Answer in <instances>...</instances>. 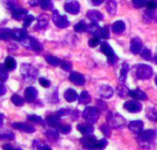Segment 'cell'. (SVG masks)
<instances>
[{
    "mask_svg": "<svg viewBox=\"0 0 157 150\" xmlns=\"http://www.w3.org/2000/svg\"><path fill=\"white\" fill-rule=\"evenodd\" d=\"M156 137V133L155 130H143L138 136H137V141L141 148L148 149L152 146V144L155 141V138Z\"/></svg>",
    "mask_w": 157,
    "mask_h": 150,
    "instance_id": "cell-1",
    "label": "cell"
},
{
    "mask_svg": "<svg viewBox=\"0 0 157 150\" xmlns=\"http://www.w3.org/2000/svg\"><path fill=\"white\" fill-rule=\"evenodd\" d=\"M20 73H21L23 80L26 82H33L39 74V71L34 66L29 63H24L21 66Z\"/></svg>",
    "mask_w": 157,
    "mask_h": 150,
    "instance_id": "cell-2",
    "label": "cell"
},
{
    "mask_svg": "<svg viewBox=\"0 0 157 150\" xmlns=\"http://www.w3.org/2000/svg\"><path fill=\"white\" fill-rule=\"evenodd\" d=\"M134 76L139 80H148L153 76V69L147 64H137L133 66Z\"/></svg>",
    "mask_w": 157,
    "mask_h": 150,
    "instance_id": "cell-3",
    "label": "cell"
},
{
    "mask_svg": "<svg viewBox=\"0 0 157 150\" xmlns=\"http://www.w3.org/2000/svg\"><path fill=\"white\" fill-rule=\"evenodd\" d=\"M108 124L114 129H121L126 126V120L118 113H109L108 116Z\"/></svg>",
    "mask_w": 157,
    "mask_h": 150,
    "instance_id": "cell-4",
    "label": "cell"
},
{
    "mask_svg": "<svg viewBox=\"0 0 157 150\" xmlns=\"http://www.w3.org/2000/svg\"><path fill=\"white\" fill-rule=\"evenodd\" d=\"M83 117L87 121V123L95 124L99 118V110L96 107L88 106L84 110Z\"/></svg>",
    "mask_w": 157,
    "mask_h": 150,
    "instance_id": "cell-5",
    "label": "cell"
},
{
    "mask_svg": "<svg viewBox=\"0 0 157 150\" xmlns=\"http://www.w3.org/2000/svg\"><path fill=\"white\" fill-rule=\"evenodd\" d=\"M52 19L54 25L56 27H58L59 28H65V27H69V25H70V21L67 19V17L65 16L60 15L59 12L55 9L52 10Z\"/></svg>",
    "mask_w": 157,
    "mask_h": 150,
    "instance_id": "cell-6",
    "label": "cell"
},
{
    "mask_svg": "<svg viewBox=\"0 0 157 150\" xmlns=\"http://www.w3.org/2000/svg\"><path fill=\"white\" fill-rule=\"evenodd\" d=\"M100 50L108 57V61L110 64H115L118 61V57L116 56L113 49L108 42H102L100 45Z\"/></svg>",
    "mask_w": 157,
    "mask_h": 150,
    "instance_id": "cell-7",
    "label": "cell"
},
{
    "mask_svg": "<svg viewBox=\"0 0 157 150\" xmlns=\"http://www.w3.org/2000/svg\"><path fill=\"white\" fill-rule=\"evenodd\" d=\"M23 47H25L26 49H32L36 52H40L42 50V46L41 44L37 40L35 39L33 37H30V36H28L23 41H21Z\"/></svg>",
    "mask_w": 157,
    "mask_h": 150,
    "instance_id": "cell-8",
    "label": "cell"
},
{
    "mask_svg": "<svg viewBox=\"0 0 157 150\" xmlns=\"http://www.w3.org/2000/svg\"><path fill=\"white\" fill-rule=\"evenodd\" d=\"M97 138L94 136L88 135L80 139V143L83 146V148L86 150H96V146H97Z\"/></svg>",
    "mask_w": 157,
    "mask_h": 150,
    "instance_id": "cell-9",
    "label": "cell"
},
{
    "mask_svg": "<svg viewBox=\"0 0 157 150\" xmlns=\"http://www.w3.org/2000/svg\"><path fill=\"white\" fill-rule=\"evenodd\" d=\"M63 7L66 12H68L69 14H72V15H76L80 11V4L76 0L66 1Z\"/></svg>",
    "mask_w": 157,
    "mask_h": 150,
    "instance_id": "cell-10",
    "label": "cell"
},
{
    "mask_svg": "<svg viewBox=\"0 0 157 150\" xmlns=\"http://www.w3.org/2000/svg\"><path fill=\"white\" fill-rule=\"evenodd\" d=\"M28 37V31L24 28H14L11 30V38L17 41H23Z\"/></svg>",
    "mask_w": 157,
    "mask_h": 150,
    "instance_id": "cell-11",
    "label": "cell"
},
{
    "mask_svg": "<svg viewBox=\"0 0 157 150\" xmlns=\"http://www.w3.org/2000/svg\"><path fill=\"white\" fill-rule=\"evenodd\" d=\"M124 108L130 113H139L142 110V104L135 100L128 101L124 104Z\"/></svg>",
    "mask_w": 157,
    "mask_h": 150,
    "instance_id": "cell-12",
    "label": "cell"
},
{
    "mask_svg": "<svg viewBox=\"0 0 157 150\" xmlns=\"http://www.w3.org/2000/svg\"><path fill=\"white\" fill-rule=\"evenodd\" d=\"M12 127L15 129H17L19 131L25 132V133H29V134H32L35 132V127L29 124H26V123H14L12 124Z\"/></svg>",
    "mask_w": 157,
    "mask_h": 150,
    "instance_id": "cell-13",
    "label": "cell"
},
{
    "mask_svg": "<svg viewBox=\"0 0 157 150\" xmlns=\"http://www.w3.org/2000/svg\"><path fill=\"white\" fill-rule=\"evenodd\" d=\"M69 80L74 84L78 85V86H82L86 83V79H85L84 75L79 72H75V71L71 72V74L69 75Z\"/></svg>",
    "mask_w": 157,
    "mask_h": 150,
    "instance_id": "cell-14",
    "label": "cell"
},
{
    "mask_svg": "<svg viewBox=\"0 0 157 150\" xmlns=\"http://www.w3.org/2000/svg\"><path fill=\"white\" fill-rule=\"evenodd\" d=\"M128 126H129V129L133 134H135L136 136H138L144 130V122L143 121L137 120V121H132V122H130V124H129Z\"/></svg>",
    "mask_w": 157,
    "mask_h": 150,
    "instance_id": "cell-15",
    "label": "cell"
},
{
    "mask_svg": "<svg viewBox=\"0 0 157 150\" xmlns=\"http://www.w3.org/2000/svg\"><path fill=\"white\" fill-rule=\"evenodd\" d=\"M98 93H99V95L102 98H104V99H109V98H111L113 96L114 91H113V89L109 85L104 84V85H101L99 87Z\"/></svg>",
    "mask_w": 157,
    "mask_h": 150,
    "instance_id": "cell-16",
    "label": "cell"
},
{
    "mask_svg": "<svg viewBox=\"0 0 157 150\" xmlns=\"http://www.w3.org/2000/svg\"><path fill=\"white\" fill-rule=\"evenodd\" d=\"M49 24V16L48 15H40L38 17H37V24L36 26L34 27V29H37V30H40V29H44L47 27Z\"/></svg>",
    "mask_w": 157,
    "mask_h": 150,
    "instance_id": "cell-17",
    "label": "cell"
},
{
    "mask_svg": "<svg viewBox=\"0 0 157 150\" xmlns=\"http://www.w3.org/2000/svg\"><path fill=\"white\" fill-rule=\"evenodd\" d=\"M37 95H38V91L36 90V88H34L32 86L27 87L24 92V97L28 103H32L36 99Z\"/></svg>",
    "mask_w": 157,
    "mask_h": 150,
    "instance_id": "cell-18",
    "label": "cell"
},
{
    "mask_svg": "<svg viewBox=\"0 0 157 150\" xmlns=\"http://www.w3.org/2000/svg\"><path fill=\"white\" fill-rule=\"evenodd\" d=\"M47 125L52 128H59L61 126V118L57 115H48L45 119Z\"/></svg>",
    "mask_w": 157,
    "mask_h": 150,
    "instance_id": "cell-19",
    "label": "cell"
},
{
    "mask_svg": "<svg viewBox=\"0 0 157 150\" xmlns=\"http://www.w3.org/2000/svg\"><path fill=\"white\" fill-rule=\"evenodd\" d=\"M77 130L84 136L91 135L94 132V126L90 123H85V124H79L76 126Z\"/></svg>",
    "mask_w": 157,
    "mask_h": 150,
    "instance_id": "cell-20",
    "label": "cell"
},
{
    "mask_svg": "<svg viewBox=\"0 0 157 150\" xmlns=\"http://www.w3.org/2000/svg\"><path fill=\"white\" fill-rule=\"evenodd\" d=\"M92 35L94 37H97L98 38H103V39H107L109 38V31L108 30L107 27H101L100 26H98L92 33Z\"/></svg>",
    "mask_w": 157,
    "mask_h": 150,
    "instance_id": "cell-21",
    "label": "cell"
},
{
    "mask_svg": "<svg viewBox=\"0 0 157 150\" xmlns=\"http://www.w3.org/2000/svg\"><path fill=\"white\" fill-rule=\"evenodd\" d=\"M143 49V41L139 38H134L131 41V51L133 54H138L142 51Z\"/></svg>",
    "mask_w": 157,
    "mask_h": 150,
    "instance_id": "cell-22",
    "label": "cell"
},
{
    "mask_svg": "<svg viewBox=\"0 0 157 150\" xmlns=\"http://www.w3.org/2000/svg\"><path fill=\"white\" fill-rule=\"evenodd\" d=\"M87 18H89L92 22H98L101 21L104 18V16L101 12L98 10H89L86 13Z\"/></svg>",
    "mask_w": 157,
    "mask_h": 150,
    "instance_id": "cell-23",
    "label": "cell"
},
{
    "mask_svg": "<svg viewBox=\"0 0 157 150\" xmlns=\"http://www.w3.org/2000/svg\"><path fill=\"white\" fill-rule=\"evenodd\" d=\"M129 96H131L132 98H133L135 100H142V101L147 100V94L140 89H135V90L130 91Z\"/></svg>",
    "mask_w": 157,
    "mask_h": 150,
    "instance_id": "cell-24",
    "label": "cell"
},
{
    "mask_svg": "<svg viewBox=\"0 0 157 150\" xmlns=\"http://www.w3.org/2000/svg\"><path fill=\"white\" fill-rule=\"evenodd\" d=\"M63 96H64V99H65L67 102H69V103H72V102L76 101V100L78 99V97H79L78 94H77V93H76L74 89H71V88L67 89V90L64 92Z\"/></svg>",
    "mask_w": 157,
    "mask_h": 150,
    "instance_id": "cell-25",
    "label": "cell"
},
{
    "mask_svg": "<svg viewBox=\"0 0 157 150\" xmlns=\"http://www.w3.org/2000/svg\"><path fill=\"white\" fill-rule=\"evenodd\" d=\"M28 15V10L25 8H16L12 11V17L16 20H21Z\"/></svg>",
    "mask_w": 157,
    "mask_h": 150,
    "instance_id": "cell-26",
    "label": "cell"
},
{
    "mask_svg": "<svg viewBox=\"0 0 157 150\" xmlns=\"http://www.w3.org/2000/svg\"><path fill=\"white\" fill-rule=\"evenodd\" d=\"M143 18L145 22L150 23V22H157V14L155 12V10H150L148 9L147 11L144 12Z\"/></svg>",
    "mask_w": 157,
    "mask_h": 150,
    "instance_id": "cell-27",
    "label": "cell"
},
{
    "mask_svg": "<svg viewBox=\"0 0 157 150\" xmlns=\"http://www.w3.org/2000/svg\"><path fill=\"white\" fill-rule=\"evenodd\" d=\"M129 64L127 62H123L122 65H121V71H120V78H119V81L122 83H124L126 82V79H127V75H128V72H129Z\"/></svg>",
    "mask_w": 157,
    "mask_h": 150,
    "instance_id": "cell-28",
    "label": "cell"
},
{
    "mask_svg": "<svg viewBox=\"0 0 157 150\" xmlns=\"http://www.w3.org/2000/svg\"><path fill=\"white\" fill-rule=\"evenodd\" d=\"M125 28H126L125 23L123 21H121V20H118V21L114 22L113 25H112V30L116 34H121V33H123L124 30H125Z\"/></svg>",
    "mask_w": 157,
    "mask_h": 150,
    "instance_id": "cell-29",
    "label": "cell"
},
{
    "mask_svg": "<svg viewBox=\"0 0 157 150\" xmlns=\"http://www.w3.org/2000/svg\"><path fill=\"white\" fill-rule=\"evenodd\" d=\"M117 93L120 97L125 98L130 94V89L126 85H124V83L121 82L117 86Z\"/></svg>",
    "mask_w": 157,
    "mask_h": 150,
    "instance_id": "cell-30",
    "label": "cell"
},
{
    "mask_svg": "<svg viewBox=\"0 0 157 150\" xmlns=\"http://www.w3.org/2000/svg\"><path fill=\"white\" fill-rule=\"evenodd\" d=\"M5 66L6 68L8 70V71H13L16 69L17 67V61L15 60V58L11 57V56H8L5 59Z\"/></svg>",
    "mask_w": 157,
    "mask_h": 150,
    "instance_id": "cell-31",
    "label": "cell"
},
{
    "mask_svg": "<svg viewBox=\"0 0 157 150\" xmlns=\"http://www.w3.org/2000/svg\"><path fill=\"white\" fill-rule=\"evenodd\" d=\"M106 8L110 15H115L117 12V3L115 0H107Z\"/></svg>",
    "mask_w": 157,
    "mask_h": 150,
    "instance_id": "cell-32",
    "label": "cell"
},
{
    "mask_svg": "<svg viewBox=\"0 0 157 150\" xmlns=\"http://www.w3.org/2000/svg\"><path fill=\"white\" fill-rule=\"evenodd\" d=\"M78 100H79V103L81 104H88L91 102V96L88 93V92L84 91L81 93L80 96L78 97Z\"/></svg>",
    "mask_w": 157,
    "mask_h": 150,
    "instance_id": "cell-33",
    "label": "cell"
},
{
    "mask_svg": "<svg viewBox=\"0 0 157 150\" xmlns=\"http://www.w3.org/2000/svg\"><path fill=\"white\" fill-rule=\"evenodd\" d=\"M45 135H46L47 138L49 140L52 141V142H54V141H56V140L59 139V133L55 129H50V130H48L45 133Z\"/></svg>",
    "mask_w": 157,
    "mask_h": 150,
    "instance_id": "cell-34",
    "label": "cell"
},
{
    "mask_svg": "<svg viewBox=\"0 0 157 150\" xmlns=\"http://www.w3.org/2000/svg\"><path fill=\"white\" fill-rule=\"evenodd\" d=\"M45 60H46V61H47L50 65H52V66H60L61 61H62V60H60L59 58L54 57V56H51V55L46 56V57H45Z\"/></svg>",
    "mask_w": 157,
    "mask_h": 150,
    "instance_id": "cell-35",
    "label": "cell"
},
{
    "mask_svg": "<svg viewBox=\"0 0 157 150\" xmlns=\"http://www.w3.org/2000/svg\"><path fill=\"white\" fill-rule=\"evenodd\" d=\"M8 70L6 68L5 64H0V82H5L8 79Z\"/></svg>",
    "mask_w": 157,
    "mask_h": 150,
    "instance_id": "cell-36",
    "label": "cell"
},
{
    "mask_svg": "<svg viewBox=\"0 0 157 150\" xmlns=\"http://www.w3.org/2000/svg\"><path fill=\"white\" fill-rule=\"evenodd\" d=\"M146 117L153 122H157V109L148 108L146 111Z\"/></svg>",
    "mask_w": 157,
    "mask_h": 150,
    "instance_id": "cell-37",
    "label": "cell"
},
{
    "mask_svg": "<svg viewBox=\"0 0 157 150\" xmlns=\"http://www.w3.org/2000/svg\"><path fill=\"white\" fill-rule=\"evenodd\" d=\"M11 38V29L9 28H0V39L8 40Z\"/></svg>",
    "mask_w": 157,
    "mask_h": 150,
    "instance_id": "cell-38",
    "label": "cell"
},
{
    "mask_svg": "<svg viewBox=\"0 0 157 150\" xmlns=\"http://www.w3.org/2000/svg\"><path fill=\"white\" fill-rule=\"evenodd\" d=\"M74 28H75V32H84V31H86L87 25L86 24L85 21L81 20V21H79L78 23H76L75 25Z\"/></svg>",
    "mask_w": 157,
    "mask_h": 150,
    "instance_id": "cell-39",
    "label": "cell"
},
{
    "mask_svg": "<svg viewBox=\"0 0 157 150\" xmlns=\"http://www.w3.org/2000/svg\"><path fill=\"white\" fill-rule=\"evenodd\" d=\"M11 102L14 104V105L16 106H22L24 104V100L17 93H14L11 96Z\"/></svg>",
    "mask_w": 157,
    "mask_h": 150,
    "instance_id": "cell-40",
    "label": "cell"
},
{
    "mask_svg": "<svg viewBox=\"0 0 157 150\" xmlns=\"http://www.w3.org/2000/svg\"><path fill=\"white\" fill-rule=\"evenodd\" d=\"M27 119L33 124H40V125L44 124V121L42 120V118L39 115H29L27 116Z\"/></svg>",
    "mask_w": 157,
    "mask_h": 150,
    "instance_id": "cell-41",
    "label": "cell"
},
{
    "mask_svg": "<svg viewBox=\"0 0 157 150\" xmlns=\"http://www.w3.org/2000/svg\"><path fill=\"white\" fill-rule=\"evenodd\" d=\"M36 18L32 16V15H27L24 18H23V27L26 28L28 27H29L31 25V23L35 20Z\"/></svg>",
    "mask_w": 157,
    "mask_h": 150,
    "instance_id": "cell-42",
    "label": "cell"
},
{
    "mask_svg": "<svg viewBox=\"0 0 157 150\" xmlns=\"http://www.w3.org/2000/svg\"><path fill=\"white\" fill-rule=\"evenodd\" d=\"M108 146V141L106 138L104 139H100L97 142V146H96V150H103L105 149Z\"/></svg>",
    "mask_w": 157,
    "mask_h": 150,
    "instance_id": "cell-43",
    "label": "cell"
},
{
    "mask_svg": "<svg viewBox=\"0 0 157 150\" xmlns=\"http://www.w3.org/2000/svg\"><path fill=\"white\" fill-rule=\"evenodd\" d=\"M141 56H142V58L144 59L145 60H152V52H151V50L148 49H143Z\"/></svg>",
    "mask_w": 157,
    "mask_h": 150,
    "instance_id": "cell-44",
    "label": "cell"
},
{
    "mask_svg": "<svg viewBox=\"0 0 157 150\" xmlns=\"http://www.w3.org/2000/svg\"><path fill=\"white\" fill-rule=\"evenodd\" d=\"M33 145H34V147L36 148V149L37 150H52V148H51L49 146L40 144V142H39L38 140H35V141L33 142Z\"/></svg>",
    "mask_w": 157,
    "mask_h": 150,
    "instance_id": "cell-45",
    "label": "cell"
},
{
    "mask_svg": "<svg viewBox=\"0 0 157 150\" xmlns=\"http://www.w3.org/2000/svg\"><path fill=\"white\" fill-rule=\"evenodd\" d=\"M100 129H101L102 133H103L106 137H109V136H110L111 131H110V126H109V124H104V125H102L101 127H100Z\"/></svg>",
    "mask_w": 157,
    "mask_h": 150,
    "instance_id": "cell-46",
    "label": "cell"
},
{
    "mask_svg": "<svg viewBox=\"0 0 157 150\" xmlns=\"http://www.w3.org/2000/svg\"><path fill=\"white\" fill-rule=\"evenodd\" d=\"M40 5L42 9H51L52 7V2L51 0H40Z\"/></svg>",
    "mask_w": 157,
    "mask_h": 150,
    "instance_id": "cell-47",
    "label": "cell"
},
{
    "mask_svg": "<svg viewBox=\"0 0 157 150\" xmlns=\"http://www.w3.org/2000/svg\"><path fill=\"white\" fill-rule=\"evenodd\" d=\"M99 43H100V38H97V37L91 38L88 40V45H89V47H91V48L97 47Z\"/></svg>",
    "mask_w": 157,
    "mask_h": 150,
    "instance_id": "cell-48",
    "label": "cell"
},
{
    "mask_svg": "<svg viewBox=\"0 0 157 150\" xmlns=\"http://www.w3.org/2000/svg\"><path fill=\"white\" fill-rule=\"evenodd\" d=\"M59 129H60V131H61L62 134L67 135V134H69V133L71 132L72 127H71V126H69V125H64V126H62V125H61L60 127H59Z\"/></svg>",
    "mask_w": 157,
    "mask_h": 150,
    "instance_id": "cell-49",
    "label": "cell"
},
{
    "mask_svg": "<svg viewBox=\"0 0 157 150\" xmlns=\"http://www.w3.org/2000/svg\"><path fill=\"white\" fill-rule=\"evenodd\" d=\"M147 0H132V4L136 8H142L146 5Z\"/></svg>",
    "mask_w": 157,
    "mask_h": 150,
    "instance_id": "cell-50",
    "label": "cell"
},
{
    "mask_svg": "<svg viewBox=\"0 0 157 150\" xmlns=\"http://www.w3.org/2000/svg\"><path fill=\"white\" fill-rule=\"evenodd\" d=\"M60 66H61V68H62L63 70H64V71H70V70L72 69V64H71V62H69V61H67V60H62Z\"/></svg>",
    "mask_w": 157,
    "mask_h": 150,
    "instance_id": "cell-51",
    "label": "cell"
},
{
    "mask_svg": "<svg viewBox=\"0 0 157 150\" xmlns=\"http://www.w3.org/2000/svg\"><path fill=\"white\" fill-rule=\"evenodd\" d=\"M146 6L150 10H155L157 8V0H147Z\"/></svg>",
    "mask_w": 157,
    "mask_h": 150,
    "instance_id": "cell-52",
    "label": "cell"
},
{
    "mask_svg": "<svg viewBox=\"0 0 157 150\" xmlns=\"http://www.w3.org/2000/svg\"><path fill=\"white\" fill-rule=\"evenodd\" d=\"M39 82H40V84L42 86V87H44V88H48V87H50V85H51V82L49 81V80H47L46 78H40L39 79Z\"/></svg>",
    "mask_w": 157,
    "mask_h": 150,
    "instance_id": "cell-53",
    "label": "cell"
},
{
    "mask_svg": "<svg viewBox=\"0 0 157 150\" xmlns=\"http://www.w3.org/2000/svg\"><path fill=\"white\" fill-rule=\"evenodd\" d=\"M15 138L14 134L12 133H5V134H0V140L2 139H9V140H13Z\"/></svg>",
    "mask_w": 157,
    "mask_h": 150,
    "instance_id": "cell-54",
    "label": "cell"
},
{
    "mask_svg": "<svg viewBox=\"0 0 157 150\" xmlns=\"http://www.w3.org/2000/svg\"><path fill=\"white\" fill-rule=\"evenodd\" d=\"M70 109H68V108H63V109H60L59 111H57L56 112V115H59L60 117L61 116H63V115H68V114H70Z\"/></svg>",
    "mask_w": 157,
    "mask_h": 150,
    "instance_id": "cell-55",
    "label": "cell"
},
{
    "mask_svg": "<svg viewBox=\"0 0 157 150\" xmlns=\"http://www.w3.org/2000/svg\"><path fill=\"white\" fill-rule=\"evenodd\" d=\"M3 150H21L20 148H14L11 145L9 144H6L3 146Z\"/></svg>",
    "mask_w": 157,
    "mask_h": 150,
    "instance_id": "cell-56",
    "label": "cell"
},
{
    "mask_svg": "<svg viewBox=\"0 0 157 150\" xmlns=\"http://www.w3.org/2000/svg\"><path fill=\"white\" fill-rule=\"evenodd\" d=\"M6 93V88L5 87V85H4V84L0 83V96L4 95Z\"/></svg>",
    "mask_w": 157,
    "mask_h": 150,
    "instance_id": "cell-57",
    "label": "cell"
},
{
    "mask_svg": "<svg viewBox=\"0 0 157 150\" xmlns=\"http://www.w3.org/2000/svg\"><path fill=\"white\" fill-rule=\"evenodd\" d=\"M29 4L31 6H36V5H40V0H29Z\"/></svg>",
    "mask_w": 157,
    "mask_h": 150,
    "instance_id": "cell-58",
    "label": "cell"
},
{
    "mask_svg": "<svg viewBox=\"0 0 157 150\" xmlns=\"http://www.w3.org/2000/svg\"><path fill=\"white\" fill-rule=\"evenodd\" d=\"M91 2L94 5H99L104 2V0H91Z\"/></svg>",
    "mask_w": 157,
    "mask_h": 150,
    "instance_id": "cell-59",
    "label": "cell"
},
{
    "mask_svg": "<svg viewBox=\"0 0 157 150\" xmlns=\"http://www.w3.org/2000/svg\"><path fill=\"white\" fill-rule=\"evenodd\" d=\"M3 123H4V115L0 113V126H3Z\"/></svg>",
    "mask_w": 157,
    "mask_h": 150,
    "instance_id": "cell-60",
    "label": "cell"
},
{
    "mask_svg": "<svg viewBox=\"0 0 157 150\" xmlns=\"http://www.w3.org/2000/svg\"><path fill=\"white\" fill-rule=\"evenodd\" d=\"M155 63H157V55L155 56Z\"/></svg>",
    "mask_w": 157,
    "mask_h": 150,
    "instance_id": "cell-61",
    "label": "cell"
},
{
    "mask_svg": "<svg viewBox=\"0 0 157 150\" xmlns=\"http://www.w3.org/2000/svg\"><path fill=\"white\" fill-rule=\"evenodd\" d=\"M155 84H156V85H157V77H156V78H155Z\"/></svg>",
    "mask_w": 157,
    "mask_h": 150,
    "instance_id": "cell-62",
    "label": "cell"
}]
</instances>
